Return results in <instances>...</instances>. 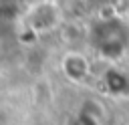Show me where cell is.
<instances>
[{"label":"cell","instance_id":"cell-2","mask_svg":"<svg viewBox=\"0 0 129 125\" xmlns=\"http://www.w3.org/2000/svg\"><path fill=\"white\" fill-rule=\"evenodd\" d=\"M62 69L67 73L69 79L73 81H83L89 73V65L85 60V56H81L79 52H73V54H67L64 62H62Z\"/></svg>","mask_w":129,"mask_h":125},{"label":"cell","instance_id":"cell-5","mask_svg":"<svg viewBox=\"0 0 129 125\" xmlns=\"http://www.w3.org/2000/svg\"><path fill=\"white\" fill-rule=\"evenodd\" d=\"M0 125H2V123H0Z\"/></svg>","mask_w":129,"mask_h":125},{"label":"cell","instance_id":"cell-3","mask_svg":"<svg viewBox=\"0 0 129 125\" xmlns=\"http://www.w3.org/2000/svg\"><path fill=\"white\" fill-rule=\"evenodd\" d=\"M103 83L111 95H127L129 93V79L115 69H109L103 77Z\"/></svg>","mask_w":129,"mask_h":125},{"label":"cell","instance_id":"cell-1","mask_svg":"<svg viewBox=\"0 0 129 125\" xmlns=\"http://www.w3.org/2000/svg\"><path fill=\"white\" fill-rule=\"evenodd\" d=\"M93 38L97 48L105 54V56H119L123 54L125 46H127V28L113 18H107L103 22H99L93 30Z\"/></svg>","mask_w":129,"mask_h":125},{"label":"cell","instance_id":"cell-4","mask_svg":"<svg viewBox=\"0 0 129 125\" xmlns=\"http://www.w3.org/2000/svg\"><path fill=\"white\" fill-rule=\"evenodd\" d=\"M67 125H99V119L89 115V113H85V111H79L77 115H73L69 119Z\"/></svg>","mask_w":129,"mask_h":125}]
</instances>
